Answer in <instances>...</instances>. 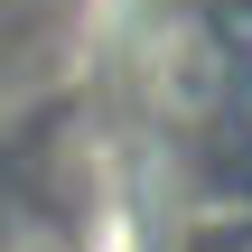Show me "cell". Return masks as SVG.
Returning a JSON list of instances; mask_svg holds the SVG:
<instances>
[{
  "instance_id": "obj_1",
  "label": "cell",
  "mask_w": 252,
  "mask_h": 252,
  "mask_svg": "<svg viewBox=\"0 0 252 252\" xmlns=\"http://www.w3.org/2000/svg\"><path fill=\"white\" fill-rule=\"evenodd\" d=\"M224 252H252V234H234V243H224Z\"/></svg>"
}]
</instances>
